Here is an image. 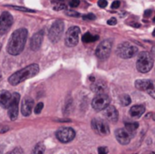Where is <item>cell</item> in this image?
Masks as SVG:
<instances>
[{
  "instance_id": "1",
  "label": "cell",
  "mask_w": 155,
  "mask_h": 154,
  "mask_svg": "<svg viewBox=\"0 0 155 154\" xmlns=\"http://www.w3.org/2000/svg\"><path fill=\"white\" fill-rule=\"evenodd\" d=\"M27 35L28 32L25 28H19L15 30L12 34L6 46L8 54H10L11 55L20 54L25 48Z\"/></svg>"
},
{
  "instance_id": "2",
  "label": "cell",
  "mask_w": 155,
  "mask_h": 154,
  "mask_svg": "<svg viewBox=\"0 0 155 154\" xmlns=\"http://www.w3.org/2000/svg\"><path fill=\"white\" fill-rule=\"evenodd\" d=\"M38 73H39L38 64H33L13 74L8 78V82L11 85H17L23 83L24 81L35 76Z\"/></svg>"
},
{
  "instance_id": "3",
  "label": "cell",
  "mask_w": 155,
  "mask_h": 154,
  "mask_svg": "<svg viewBox=\"0 0 155 154\" xmlns=\"http://www.w3.org/2000/svg\"><path fill=\"white\" fill-rule=\"evenodd\" d=\"M153 66V58L148 52H142L136 62V68L140 73L145 74L152 70Z\"/></svg>"
},
{
  "instance_id": "4",
  "label": "cell",
  "mask_w": 155,
  "mask_h": 154,
  "mask_svg": "<svg viewBox=\"0 0 155 154\" xmlns=\"http://www.w3.org/2000/svg\"><path fill=\"white\" fill-rule=\"evenodd\" d=\"M137 52H138V48L129 42L122 43L120 45H118L116 50L117 54L123 59L132 58L137 54Z\"/></svg>"
},
{
  "instance_id": "5",
  "label": "cell",
  "mask_w": 155,
  "mask_h": 154,
  "mask_svg": "<svg viewBox=\"0 0 155 154\" xmlns=\"http://www.w3.org/2000/svg\"><path fill=\"white\" fill-rule=\"evenodd\" d=\"M112 47H113V41L110 39L104 40L99 44L95 50V55L97 58L101 60H105L107 59L112 52Z\"/></svg>"
},
{
  "instance_id": "6",
  "label": "cell",
  "mask_w": 155,
  "mask_h": 154,
  "mask_svg": "<svg viewBox=\"0 0 155 154\" xmlns=\"http://www.w3.org/2000/svg\"><path fill=\"white\" fill-rule=\"evenodd\" d=\"M64 24L62 20H56L49 29L48 37L52 43H57L64 32Z\"/></svg>"
},
{
  "instance_id": "7",
  "label": "cell",
  "mask_w": 155,
  "mask_h": 154,
  "mask_svg": "<svg viewBox=\"0 0 155 154\" xmlns=\"http://www.w3.org/2000/svg\"><path fill=\"white\" fill-rule=\"evenodd\" d=\"M79 34H80V28L78 26L70 27L65 34V38H64L65 45L69 47L75 46L79 41Z\"/></svg>"
},
{
  "instance_id": "8",
  "label": "cell",
  "mask_w": 155,
  "mask_h": 154,
  "mask_svg": "<svg viewBox=\"0 0 155 154\" xmlns=\"http://www.w3.org/2000/svg\"><path fill=\"white\" fill-rule=\"evenodd\" d=\"M75 137V132L70 127H63L56 132V138L63 143L72 142Z\"/></svg>"
},
{
  "instance_id": "9",
  "label": "cell",
  "mask_w": 155,
  "mask_h": 154,
  "mask_svg": "<svg viewBox=\"0 0 155 154\" xmlns=\"http://www.w3.org/2000/svg\"><path fill=\"white\" fill-rule=\"evenodd\" d=\"M109 104H110V98L106 93L97 94V96H95L92 101V106L97 112L104 110L107 106H109Z\"/></svg>"
},
{
  "instance_id": "10",
  "label": "cell",
  "mask_w": 155,
  "mask_h": 154,
  "mask_svg": "<svg viewBox=\"0 0 155 154\" xmlns=\"http://www.w3.org/2000/svg\"><path fill=\"white\" fill-rule=\"evenodd\" d=\"M14 19L9 12H3L0 15V34H6L13 25Z\"/></svg>"
},
{
  "instance_id": "11",
  "label": "cell",
  "mask_w": 155,
  "mask_h": 154,
  "mask_svg": "<svg viewBox=\"0 0 155 154\" xmlns=\"http://www.w3.org/2000/svg\"><path fill=\"white\" fill-rule=\"evenodd\" d=\"M92 128L97 134L102 136H106L110 133L109 125L102 119H94L92 121Z\"/></svg>"
},
{
  "instance_id": "12",
  "label": "cell",
  "mask_w": 155,
  "mask_h": 154,
  "mask_svg": "<svg viewBox=\"0 0 155 154\" xmlns=\"http://www.w3.org/2000/svg\"><path fill=\"white\" fill-rule=\"evenodd\" d=\"M20 101V94L17 93H14L12 94V100L8 106V116L10 120L15 121L18 116V104Z\"/></svg>"
},
{
  "instance_id": "13",
  "label": "cell",
  "mask_w": 155,
  "mask_h": 154,
  "mask_svg": "<svg viewBox=\"0 0 155 154\" xmlns=\"http://www.w3.org/2000/svg\"><path fill=\"white\" fill-rule=\"evenodd\" d=\"M44 30H40L39 32H36L31 38L30 41V47L33 51L36 52L39 50V48L41 47L43 39H44Z\"/></svg>"
},
{
  "instance_id": "14",
  "label": "cell",
  "mask_w": 155,
  "mask_h": 154,
  "mask_svg": "<svg viewBox=\"0 0 155 154\" xmlns=\"http://www.w3.org/2000/svg\"><path fill=\"white\" fill-rule=\"evenodd\" d=\"M104 116L106 120H108L111 123H116L119 118V113L116 108L113 105L107 106L104 111Z\"/></svg>"
},
{
  "instance_id": "15",
  "label": "cell",
  "mask_w": 155,
  "mask_h": 154,
  "mask_svg": "<svg viewBox=\"0 0 155 154\" xmlns=\"http://www.w3.org/2000/svg\"><path fill=\"white\" fill-rule=\"evenodd\" d=\"M33 107H34V100L31 97L26 96L22 102V106H21L22 114L24 116H29L32 113Z\"/></svg>"
},
{
  "instance_id": "16",
  "label": "cell",
  "mask_w": 155,
  "mask_h": 154,
  "mask_svg": "<svg viewBox=\"0 0 155 154\" xmlns=\"http://www.w3.org/2000/svg\"><path fill=\"white\" fill-rule=\"evenodd\" d=\"M114 135H115L117 142L119 143H121L122 145H127V144H129V143L131 141V137L129 136V134L126 133V131L124 129L116 130L114 133Z\"/></svg>"
},
{
  "instance_id": "17",
  "label": "cell",
  "mask_w": 155,
  "mask_h": 154,
  "mask_svg": "<svg viewBox=\"0 0 155 154\" xmlns=\"http://www.w3.org/2000/svg\"><path fill=\"white\" fill-rule=\"evenodd\" d=\"M12 100V94L5 90L0 91V106L7 109Z\"/></svg>"
},
{
  "instance_id": "18",
  "label": "cell",
  "mask_w": 155,
  "mask_h": 154,
  "mask_svg": "<svg viewBox=\"0 0 155 154\" xmlns=\"http://www.w3.org/2000/svg\"><path fill=\"white\" fill-rule=\"evenodd\" d=\"M135 87L141 91H148L153 87V84L150 80H137L135 82Z\"/></svg>"
},
{
  "instance_id": "19",
  "label": "cell",
  "mask_w": 155,
  "mask_h": 154,
  "mask_svg": "<svg viewBox=\"0 0 155 154\" xmlns=\"http://www.w3.org/2000/svg\"><path fill=\"white\" fill-rule=\"evenodd\" d=\"M145 112V107L143 105H134L130 109V115L132 117H135L138 118L140 116H142Z\"/></svg>"
},
{
  "instance_id": "20",
  "label": "cell",
  "mask_w": 155,
  "mask_h": 154,
  "mask_svg": "<svg viewBox=\"0 0 155 154\" xmlns=\"http://www.w3.org/2000/svg\"><path fill=\"white\" fill-rule=\"evenodd\" d=\"M92 89L97 94H104V93H105V91H106V84H105V83H104L103 81L100 80V81L95 82L93 84Z\"/></svg>"
},
{
  "instance_id": "21",
  "label": "cell",
  "mask_w": 155,
  "mask_h": 154,
  "mask_svg": "<svg viewBox=\"0 0 155 154\" xmlns=\"http://www.w3.org/2000/svg\"><path fill=\"white\" fill-rule=\"evenodd\" d=\"M138 127H139L138 123H126L124 130L126 131V133L129 134L130 137H133L135 134L136 130L138 129Z\"/></svg>"
},
{
  "instance_id": "22",
  "label": "cell",
  "mask_w": 155,
  "mask_h": 154,
  "mask_svg": "<svg viewBox=\"0 0 155 154\" xmlns=\"http://www.w3.org/2000/svg\"><path fill=\"white\" fill-rule=\"evenodd\" d=\"M99 39V36L98 35H94L90 33H85L83 37H82V40L84 43L85 44H88V43H93V42H95Z\"/></svg>"
},
{
  "instance_id": "23",
  "label": "cell",
  "mask_w": 155,
  "mask_h": 154,
  "mask_svg": "<svg viewBox=\"0 0 155 154\" xmlns=\"http://www.w3.org/2000/svg\"><path fill=\"white\" fill-rule=\"evenodd\" d=\"M45 147L44 143H39L35 146L32 154H45Z\"/></svg>"
},
{
  "instance_id": "24",
  "label": "cell",
  "mask_w": 155,
  "mask_h": 154,
  "mask_svg": "<svg viewBox=\"0 0 155 154\" xmlns=\"http://www.w3.org/2000/svg\"><path fill=\"white\" fill-rule=\"evenodd\" d=\"M120 103L123 106H128L131 103V98L128 94H123L120 96Z\"/></svg>"
},
{
  "instance_id": "25",
  "label": "cell",
  "mask_w": 155,
  "mask_h": 154,
  "mask_svg": "<svg viewBox=\"0 0 155 154\" xmlns=\"http://www.w3.org/2000/svg\"><path fill=\"white\" fill-rule=\"evenodd\" d=\"M55 4L54 5V10H56V11H60V10H64V9H66V5L64 4V3H60L59 1H54V2H53V4Z\"/></svg>"
},
{
  "instance_id": "26",
  "label": "cell",
  "mask_w": 155,
  "mask_h": 154,
  "mask_svg": "<svg viewBox=\"0 0 155 154\" xmlns=\"http://www.w3.org/2000/svg\"><path fill=\"white\" fill-rule=\"evenodd\" d=\"M15 10H18V11H22V12H26V13H33L35 12V10H32V9H29V8H26V7H22V6H16V5H7Z\"/></svg>"
},
{
  "instance_id": "27",
  "label": "cell",
  "mask_w": 155,
  "mask_h": 154,
  "mask_svg": "<svg viewBox=\"0 0 155 154\" xmlns=\"http://www.w3.org/2000/svg\"><path fill=\"white\" fill-rule=\"evenodd\" d=\"M43 107H44V103H39L36 104L35 108V114H39L41 113L42 110H43Z\"/></svg>"
},
{
  "instance_id": "28",
  "label": "cell",
  "mask_w": 155,
  "mask_h": 154,
  "mask_svg": "<svg viewBox=\"0 0 155 154\" xmlns=\"http://www.w3.org/2000/svg\"><path fill=\"white\" fill-rule=\"evenodd\" d=\"M96 17L94 14H87V15H83V19L84 20H94Z\"/></svg>"
},
{
  "instance_id": "29",
  "label": "cell",
  "mask_w": 155,
  "mask_h": 154,
  "mask_svg": "<svg viewBox=\"0 0 155 154\" xmlns=\"http://www.w3.org/2000/svg\"><path fill=\"white\" fill-rule=\"evenodd\" d=\"M65 15H67L68 16H74V17H78L80 15L78 12H74V11H67Z\"/></svg>"
},
{
  "instance_id": "30",
  "label": "cell",
  "mask_w": 155,
  "mask_h": 154,
  "mask_svg": "<svg viewBox=\"0 0 155 154\" xmlns=\"http://www.w3.org/2000/svg\"><path fill=\"white\" fill-rule=\"evenodd\" d=\"M79 4H80V1L79 0H71L70 3H69V5H70L71 7H77L79 5Z\"/></svg>"
},
{
  "instance_id": "31",
  "label": "cell",
  "mask_w": 155,
  "mask_h": 154,
  "mask_svg": "<svg viewBox=\"0 0 155 154\" xmlns=\"http://www.w3.org/2000/svg\"><path fill=\"white\" fill-rule=\"evenodd\" d=\"M107 5H108V3H107V1H106V0H99V1H98V5H99L101 8H104V7H106V6H107Z\"/></svg>"
},
{
  "instance_id": "32",
  "label": "cell",
  "mask_w": 155,
  "mask_h": 154,
  "mask_svg": "<svg viewBox=\"0 0 155 154\" xmlns=\"http://www.w3.org/2000/svg\"><path fill=\"white\" fill-rule=\"evenodd\" d=\"M98 153L99 154H107L108 149L106 147H99L98 148Z\"/></svg>"
},
{
  "instance_id": "33",
  "label": "cell",
  "mask_w": 155,
  "mask_h": 154,
  "mask_svg": "<svg viewBox=\"0 0 155 154\" xmlns=\"http://www.w3.org/2000/svg\"><path fill=\"white\" fill-rule=\"evenodd\" d=\"M120 1H118V0H115V1H114L113 3H112V5H111V7L113 8V9H116V8H118L119 6H120Z\"/></svg>"
},
{
  "instance_id": "34",
  "label": "cell",
  "mask_w": 155,
  "mask_h": 154,
  "mask_svg": "<svg viewBox=\"0 0 155 154\" xmlns=\"http://www.w3.org/2000/svg\"><path fill=\"white\" fill-rule=\"evenodd\" d=\"M23 153V152H22V150L20 149V148H15V149H14L12 152H8V153L6 154H22Z\"/></svg>"
},
{
  "instance_id": "35",
  "label": "cell",
  "mask_w": 155,
  "mask_h": 154,
  "mask_svg": "<svg viewBox=\"0 0 155 154\" xmlns=\"http://www.w3.org/2000/svg\"><path fill=\"white\" fill-rule=\"evenodd\" d=\"M107 24H108V25H116V24H117V20H116V18H114V17L110 18V19L107 21Z\"/></svg>"
},
{
  "instance_id": "36",
  "label": "cell",
  "mask_w": 155,
  "mask_h": 154,
  "mask_svg": "<svg viewBox=\"0 0 155 154\" xmlns=\"http://www.w3.org/2000/svg\"><path fill=\"white\" fill-rule=\"evenodd\" d=\"M9 127L8 126H0V133H5L6 132L9 131Z\"/></svg>"
},
{
  "instance_id": "37",
  "label": "cell",
  "mask_w": 155,
  "mask_h": 154,
  "mask_svg": "<svg viewBox=\"0 0 155 154\" xmlns=\"http://www.w3.org/2000/svg\"><path fill=\"white\" fill-rule=\"evenodd\" d=\"M152 14H153V11H152L151 9L146 10V11L144 12V17H149V16H151Z\"/></svg>"
},
{
  "instance_id": "38",
  "label": "cell",
  "mask_w": 155,
  "mask_h": 154,
  "mask_svg": "<svg viewBox=\"0 0 155 154\" xmlns=\"http://www.w3.org/2000/svg\"><path fill=\"white\" fill-rule=\"evenodd\" d=\"M3 152H4V148L0 146V154H3Z\"/></svg>"
},
{
  "instance_id": "39",
  "label": "cell",
  "mask_w": 155,
  "mask_h": 154,
  "mask_svg": "<svg viewBox=\"0 0 155 154\" xmlns=\"http://www.w3.org/2000/svg\"><path fill=\"white\" fill-rule=\"evenodd\" d=\"M1 79H2V74H1V71H0V81H1Z\"/></svg>"
},
{
  "instance_id": "40",
  "label": "cell",
  "mask_w": 155,
  "mask_h": 154,
  "mask_svg": "<svg viewBox=\"0 0 155 154\" xmlns=\"http://www.w3.org/2000/svg\"><path fill=\"white\" fill-rule=\"evenodd\" d=\"M151 154H154V152H152V153H151Z\"/></svg>"
},
{
  "instance_id": "41",
  "label": "cell",
  "mask_w": 155,
  "mask_h": 154,
  "mask_svg": "<svg viewBox=\"0 0 155 154\" xmlns=\"http://www.w3.org/2000/svg\"><path fill=\"white\" fill-rule=\"evenodd\" d=\"M0 49H1V44H0Z\"/></svg>"
}]
</instances>
